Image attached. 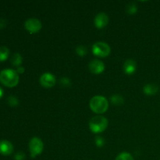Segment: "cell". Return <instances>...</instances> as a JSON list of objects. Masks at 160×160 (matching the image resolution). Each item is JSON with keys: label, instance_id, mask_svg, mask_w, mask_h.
<instances>
[{"label": "cell", "instance_id": "1", "mask_svg": "<svg viewBox=\"0 0 160 160\" xmlns=\"http://www.w3.org/2000/svg\"><path fill=\"white\" fill-rule=\"evenodd\" d=\"M19 80L20 78L16 70L12 69H5L0 72V82L6 87H15L18 84Z\"/></svg>", "mask_w": 160, "mask_h": 160}, {"label": "cell", "instance_id": "2", "mask_svg": "<svg viewBox=\"0 0 160 160\" xmlns=\"http://www.w3.org/2000/svg\"><path fill=\"white\" fill-rule=\"evenodd\" d=\"M89 106L94 112L97 114H102L107 111L109 108V102L106 97L102 95H95L91 98Z\"/></svg>", "mask_w": 160, "mask_h": 160}, {"label": "cell", "instance_id": "3", "mask_svg": "<svg viewBox=\"0 0 160 160\" xmlns=\"http://www.w3.org/2000/svg\"><path fill=\"white\" fill-rule=\"evenodd\" d=\"M108 124L109 122L106 117L102 116H95L89 121V128L92 133L99 134L107 128Z\"/></svg>", "mask_w": 160, "mask_h": 160}, {"label": "cell", "instance_id": "4", "mask_svg": "<svg viewBox=\"0 0 160 160\" xmlns=\"http://www.w3.org/2000/svg\"><path fill=\"white\" fill-rule=\"evenodd\" d=\"M92 52L95 56L99 57H107L111 52L110 46L103 42H98L92 46Z\"/></svg>", "mask_w": 160, "mask_h": 160}, {"label": "cell", "instance_id": "5", "mask_svg": "<svg viewBox=\"0 0 160 160\" xmlns=\"http://www.w3.org/2000/svg\"><path fill=\"white\" fill-rule=\"evenodd\" d=\"M44 144L43 142L39 138L34 137L29 142L30 154L32 158H35L43 152Z\"/></svg>", "mask_w": 160, "mask_h": 160}, {"label": "cell", "instance_id": "6", "mask_svg": "<svg viewBox=\"0 0 160 160\" xmlns=\"http://www.w3.org/2000/svg\"><path fill=\"white\" fill-rule=\"evenodd\" d=\"M24 27L27 31L31 34L39 32L42 28V22L37 18H29L25 21Z\"/></svg>", "mask_w": 160, "mask_h": 160}, {"label": "cell", "instance_id": "7", "mask_svg": "<svg viewBox=\"0 0 160 160\" xmlns=\"http://www.w3.org/2000/svg\"><path fill=\"white\" fill-rule=\"evenodd\" d=\"M56 79L54 75L51 73H45L41 76L40 84L45 88H52L56 84Z\"/></svg>", "mask_w": 160, "mask_h": 160}, {"label": "cell", "instance_id": "8", "mask_svg": "<svg viewBox=\"0 0 160 160\" xmlns=\"http://www.w3.org/2000/svg\"><path fill=\"white\" fill-rule=\"evenodd\" d=\"M88 68L94 74H100L105 70V64L99 59H93L89 62Z\"/></svg>", "mask_w": 160, "mask_h": 160}, {"label": "cell", "instance_id": "9", "mask_svg": "<svg viewBox=\"0 0 160 160\" xmlns=\"http://www.w3.org/2000/svg\"><path fill=\"white\" fill-rule=\"evenodd\" d=\"M94 22H95V25L97 28L102 29L105 27L107 26L108 23H109V17L106 13L101 12L95 16Z\"/></svg>", "mask_w": 160, "mask_h": 160}, {"label": "cell", "instance_id": "10", "mask_svg": "<svg viewBox=\"0 0 160 160\" xmlns=\"http://www.w3.org/2000/svg\"><path fill=\"white\" fill-rule=\"evenodd\" d=\"M13 152V145L10 142L6 140L0 141V154L9 156Z\"/></svg>", "mask_w": 160, "mask_h": 160}, {"label": "cell", "instance_id": "11", "mask_svg": "<svg viewBox=\"0 0 160 160\" xmlns=\"http://www.w3.org/2000/svg\"><path fill=\"white\" fill-rule=\"evenodd\" d=\"M136 68H137V63L134 59H128L125 61L123 63V71L126 74L131 75L135 72Z\"/></svg>", "mask_w": 160, "mask_h": 160}, {"label": "cell", "instance_id": "12", "mask_svg": "<svg viewBox=\"0 0 160 160\" xmlns=\"http://www.w3.org/2000/svg\"><path fill=\"white\" fill-rule=\"evenodd\" d=\"M144 92L147 95H154L159 91V87L157 84H148L144 87Z\"/></svg>", "mask_w": 160, "mask_h": 160}, {"label": "cell", "instance_id": "13", "mask_svg": "<svg viewBox=\"0 0 160 160\" xmlns=\"http://www.w3.org/2000/svg\"><path fill=\"white\" fill-rule=\"evenodd\" d=\"M22 61H23V59L20 53H15L12 55V58H11V63L15 67H19L20 65H21Z\"/></svg>", "mask_w": 160, "mask_h": 160}, {"label": "cell", "instance_id": "14", "mask_svg": "<svg viewBox=\"0 0 160 160\" xmlns=\"http://www.w3.org/2000/svg\"><path fill=\"white\" fill-rule=\"evenodd\" d=\"M9 55V50L7 47L1 46L0 47V62H2L7 59Z\"/></svg>", "mask_w": 160, "mask_h": 160}, {"label": "cell", "instance_id": "15", "mask_svg": "<svg viewBox=\"0 0 160 160\" xmlns=\"http://www.w3.org/2000/svg\"><path fill=\"white\" fill-rule=\"evenodd\" d=\"M111 102H112L114 105L120 106V105L123 104V97L120 95H113L111 97Z\"/></svg>", "mask_w": 160, "mask_h": 160}, {"label": "cell", "instance_id": "16", "mask_svg": "<svg viewBox=\"0 0 160 160\" xmlns=\"http://www.w3.org/2000/svg\"><path fill=\"white\" fill-rule=\"evenodd\" d=\"M116 160H134V158L129 152H121L116 158Z\"/></svg>", "mask_w": 160, "mask_h": 160}, {"label": "cell", "instance_id": "17", "mask_svg": "<svg viewBox=\"0 0 160 160\" xmlns=\"http://www.w3.org/2000/svg\"><path fill=\"white\" fill-rule=\"evenodd\" d=\"M76 52L80 56L83 57V56H84L86 54H87L88 50L87 48H86L84 46H83V45H79L78 47H77Z\"/></svg>", "mask_w": 160, "mask_h": 160}, {"label": "cell", "instance_id": "18", "mask_svg": "<svg viewBox=\"0 0 160 160\" xmlns=\"http://www.w3.org/2000/svg\"><path fill=\"white\" fill-rule=\"evenodd\" d=\"M137 6H136V5H134V3H131V4L128 5V7H127V11H128V12L129 14L135 13V12H137Z\"/></svg>", "mask_w": 160, "mask_h": 160}, {"label": "cell", "instance_id": "19", "mask_svg": "<svg viewBox=\"0 0 160 160\" xmlns=\"http://www.w3.org/2000/svg\"><path fill=\"white\" fill-rule=\"evenodd\" d=\"M8 103L11 106H16L18 105V99L14 96H9L8 98Z\"/></svg>", "mask_w": 160, "mask_h": 160}, {"label": "cell", "instance_id": "20", "mask_svg": "<svg viewBox=\"0 0 160 160\" xmlns=\"http://www.w3.org/2000/svg\"><path fill=\"white\" fill-rule=\"evenodd\" d=\"M104 143H105V141L102 138L96 137V138H95V144H96L97 146L98 147L103 146V145H104Z\"/></svg>", "mask_w": 160, "mask_h": 160}, {"label": "cell", "instance_id": "21", "mask_svg": "<svg viewBox=\"0 0 160 160\" xmlns=\"http://www.w3.org/2000/svg\"><path fill=\"white\" fill-rule=\"evenodd\" d=\"M14 159L16 160H23L25 159V154L22 152H17V154L14 156Z\"/></svg>", "mask_w": 160, "mask_h": 160}, {"label": "cell", "instance_id": "22", "mask_svg": "<svg viewBox=\"0 0 160 160\" xmlns=\"http://www.w3.org/2000/svg\"><path fill=\"white\" fill-rule=\"evenodd\" d=\"M6 26V21L4 19H0V28H4Z\"/></svg>", "mask_w": 160, "mask_h": 160}, {"label": "cell", "instance_id": "23", "mask_svg": "<svg viewBox=\"0 0 160 160\" xmlns=\"http://www.w3.org/2000/svg\"><path fill=\"white\" fill-rule=\"evenodd\" d=\"M17 73H23V72H24V68H23V67H19L18 68H17Z\"/></svg>", "mask_w": 160, "mask_h": 160}, {"label": "cell", "instance_id": "24", "mask_svg": "<svg viewBox=\"0 0 160 160\" xmlns=\"http://www.w3.org/2000/svg\"><path fill=\"white\" fill-rule=\"evenodd\" d=\"M2 95H3V90H2V88L0 87V98L2 97Z\"/></svg>", "mask_w": 160, "mask_h": 160}]
</instances>
